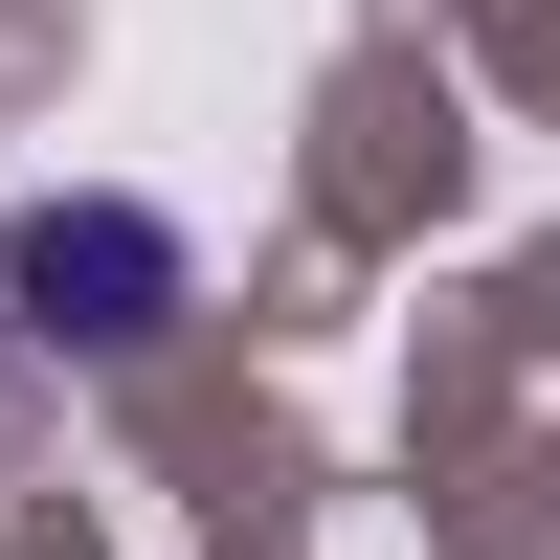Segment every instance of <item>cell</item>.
Wrapping results in <instances>:
<instances>
[{"instance_id": "6da1fadb", "label": "cell", "mask_w": 560, "mask_h": 560, "mask_svg": "<svg viewBox=\"0 0 560 560\" xmlns=\"http://www.w3.org/2000/svg\"><path fill=\"white\" fill-rule=\"evenodd\" d=\"M0 292H23L45 337H158L179 314V224L158 202H23L0 224Z\"/></svg>"}]
</instances>
